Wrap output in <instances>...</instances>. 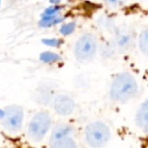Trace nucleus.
Masks as SVG:
<instances>
[{
  "mask_svg": "<svg viewBox=\"0 0 148 148\" xmlns=\"http://www.w3.org/2000/svg\"><path fill=\"white\" fill-rule=\"evenodd\" d=\"M99 51L98 40L94 35L85 34L77 40L74 48V55L81 63L90 62L96 57Z\"/></svg>",
  "mask_w": 148,
  "mask_h": 148,
  "instance_id": "nucleus-3",
  "label": "nucleus"
},
{
  "mask_svg": "<svg viewBox=\"0 0 148 148\" xmlns=\"http://www.w3.org/2000/svg\"><path fill=\"white\" fill-rule=\"evenodd\" d=\"M135 124L142 132L148 134V99L137 109L135 114Z\"/></svg>",
  "mask_w": 148,
  "mask_h": 148,
  "instance_id": "nucleus-8",
  "label": "nucleus"
},
{
  "mask_svg": "<svg viewBox=\"0 0 148 148\" xmlns=\"http://www.w3.org/2000/svg\"><path fill=\"white\" fill-rule=\"evenodd\" d=\"M100 52H101V55L103 56L104 58H106V59H109V58L113 57V55L115 54L116 50H117V48H116L115 44L113 43H106L105 45H103L101 48H99Z\"/></svg>",
  "mask_w": 148,
  "mask_h": 148,
  "instance_id": "nucleus-13",
  "label": "nucleus"
},
{
  "mask_svg": "<svg viewBox=\"0 0 148 148\" xmlns=\"http://www.w3.org/2000/svg\"><path fill=\"white\" fill-rule=\"evenodd\" d=\"M85 141L91 148H104L109 144L112 132L103 121H93L85 128Z\"/></svg>",
  "mask_w": 148,
  "mask_h": 148,
  "instance_id": "nucleus-2",
  "label": "nucleus"
},
{
  "mask_svg": "<svg viewBox=\"0 0 148 148\" xmlns=\"http://www.w3.org/2000/svg\"><path fill=\"white\" fill-rule=\"evenodd\" d=\"M76 22H66V24H64L60 28V33L62 35V36H70L72 35L73 33L75 32L76 30Z\"/></svg>",
  "mask_w": 148,
  "mask_h": 148,
  "instance_id": "nucleus-15",
  "label": "nucleus"
},
{
  "mask_svg": "<svg viewBox=\"0 0 148 148\" xmlns=\"http://www.w3.org/2000/svg\"><path fill=\"white\" fill-rule=\"evenodd\" d=\"M75 108V101L68 94H59L53 99V109L60 116H70Z\"/></svg>",
  "mask_w": 148,
  "mask_h": 148,
  "instance_id": "nucleus-7",
  "label": "nucleus"
},
{
  "mask_svg": "<svg viewBox=\"0 0 148 148\" xmlns=\"http://www.w3.org/2000/svg\"><path fill=\"white\" fill-rule=\"evenodd\" d=\"M137 46L141 54L148 58V28L140 32L137 39Z\"/></svg>",
  "mask_w": 148,
  "mask_h": 148,
  "instance_id": "nucleus-10",
  "label": "nucleus"
},
{
  "mask_svg": "<svg viewBox=\"0 0 148 148\" xmlns=\"http://www.w3.org/2000/svg\"><path fill=\"white\" fill-rule=\"evenodd\" d=\"M4 115H5V111H4V110L0 109V119H3L4 118Z\"/></svg>",
  "mask_w": 148,
  "mask_h": 148,
  "instance_id": "nucleus-19",
  "label": "nucleus"
},
{
  "mask_svg": "<svg viewBox=\"0 0 148 148\" xmlns=\"http://www.w3.org/2000/svg\"><path fill=\"white\" fill-rule=\"evenodd\" d=\"M64 20V17L60 16L59 14L55 15H41V20L38 22L39 26L41 28H49L51 26H55Z\"/></svg>",
  "mask_w": 148,
  "mask_h": 148,
  "instance_id": "nucleus-12",
  "label": "nucleus"
},
{
  "mask_svg": "<svg viewBox=\"0 0 148 148\" xmlns=\"http://www.w3.org/2000/svg\"><path fill=\"white\" fill-rule=\"evenodd\" d=\"M73 134H74V128H73L71 125L60 124V125H58V126L53 129L51 138H57V137L68 136V135H73Z\"/></svg>",
  "mask_w": 148,
  "mask_h": 148,
  "instance_id": "nucleus-11",
  "label": "nucleus"
},
{
  "mask_svg": "<svg viewBox=\"0 0 148 148\" xmlns=\"http://www.w3.org/2000/svg\"><path fill=\"white\" fill-rule=\"evenodd\" d=\"M49 146L51 148H79L73 135L51 138Z\"/></svg>",
  "mask_w": 148,
  "mask_h": 148,
  "instance_id": "nucleus-9",
  "label": "nucleus"
},
{
  "mask_svg": "<svg viewBox=\"0 0 148 148\" xmlns=\"http://www.w3.org/2000/svg\"><path fill=\"white\" fill-rule=\"evenodd\" d=\"M42 43L49 47H60L62 44V41L60 39H57V38H51V39H42Z\"/></svg>",
  "mask_w": 148,
  "mask_h": 148,
  "instance_id": "nucleus-16",
  "label": "nucleus"
},
{
  "mask_svg": "<svg viewBox=\"0 0 148 148\" xmlns=\"http://www.w3.org/2000/svg\"><path fill=\"white\" fill-rule=\"evenodd\" d=\"M49 1H51V3L55 4V5H57L58 3H60V0H49Z\"/></svg>",
  "mask_w": 148,
  "mask_h": 148,
  "instance_id": "nucleus-20",
  "label": "nucleus"
},
{
  "mask_svg": "<svg viewBox=\"0 0 148 148\" xmlns=\"http://www.w3.org/2000/svg\"><path fill=\"white\" fill-rule=\"evenodd\" d=\"M139 84L130 72H120L113 77L109 86V97L117 104H127L137 97Z\"/></svg>",
  "mask_w": 148,
  "mask_h": 148,
  "instance_id": "nucleus-1",
  "label": "nucleus"
},
{
  "mask_svg": "<svg viewBox=\"0 0 148 148\" xmlns=\"http://www.w3.org/2000/svg\"><path fill=\"white\" fill-rule=\"evenodd\" d=\"M114 35H115V37H114L113 42L118 51H129L134 45V36H133V33L128 28H125V26L116 28L114 30Z\"/></svg>",
  "mask_w": 148,
  "mask_h": 148,
  "instance_id": "nucleus-6",
  "label": "nucleus"
},
{
  "mask_svg": "<svg viewBox=\"0 0 148 148\" xmlns=\"http://www.w3.org/2000/svg\"><path fill=\"white\" fill-rule=\"evenodd\" d=\"M60 10V7L58 5L53 4V6H49L45 10V12L42 13V15H55V14H59V11Z\"/></svg>",
  "mask_w": 148,
  "mask_h": 148,
  "instance_id": "nucleus-18",
  "label": "nucleus"
},
{
  "mask_svg": "<svg viewBox=\"0 0 148 148\" xmlns=\"http://www.w3.org/2000/svg\"><path fill=\"white\" fill-rule=\"evenodd\" d=\"M51 125V118L47 113L39 112L31 119L28 126V134L34 141H39L49 132Z\"/></svg>",
  "mask_w": 148,
  "mask_h": 148,
  "instance_id": "nucleus-4",
  "label": "nucleus"
},
{
  "mask_svg": "<svg viewBox=\"0 0 148 148\" xmlns=\"http://www.w3.org/2000/svg\"><path fill=\"white\" fill-rule=\"evenodd\" d=\"M4 115L3 126L8 131L16 132L21 128L22 122H23V109L19 106H9L5 110Z\"/></svg>",
  "mask_w": 148,
  "mask_h": 148,
  "instance_id": "nucleus-5",
  "label": "nucleus"
},
{
  "mask_svg": "<svg viewBox=\"0 0 148 148\" xmlns=\"http://www.w3.org/2000/svg\"><path fill=\"white\" fill-rule=\"evenodd\" d=\"M39 59L43 63H55L60 60V56L57 53H53V52H42L39 56Z\"/></svg>",
  "mask_w": 148,
  "mask_h": 148,
  "instance_id": "nucleus-14",
  "label": "nucleus"
},
{
  "mask_svg": "<svg viewBox=\"0 0 148 148\" xmlns=\"http://www.w3.org/2000/svg\"><path fill=\"white\" fill-rule=\"evenodd\" d=\"M104 3L106 4L107 6L112 8H118L120 6H122L123 4H125V2L127 0H102Z\"/></svg>",
  "mask_w": 148,
  "mask_h": 148,
  "instance_id": "nucleus-17",
  "label": "nucleus"
}]
</instances>
